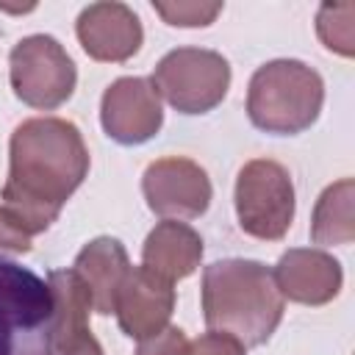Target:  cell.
<instances>
[{
  "label": "cell",
  "instance_id": "44dd1931",
  "mask_svg": "<svg viewBox=\"0 0 355 355\" xmlns=\"http://www.w3.org/2000/svg\"><path fill=\"white\" fill-rule=\"evenodd\" d=\"M53 355H103V347L97 344L92 330H83L64 341H53Z\"/></svg>",
  "mask_w": 355,
  "mask_h": 355
},
{
  "label": "cell",
  "instance_id": "4fadbf2b",
  "mask_svg": "<svg viewBox=\"0 0 355 355\" xmlns=\"http://www.w3.org/2000/svg\"><path fill=\"white\" fill-rule=\"evenodd\" d=\"M75 275L80 277V283L89 291L92 300V311L94 313H114L116 308V294L130 272L128 263V252L122 247V241L111 239V236H100L92 239L75 258Z\"/></svg>",
  "mask_w": 355,
  "mask_h": 355
},
{
  "label": "cell",
  "instance_id": "8992f818",
  "mask_svg": "<svg viewBox=\"0 0 355 355\" xmlns=\"http://www.w3.org/2000/svg\"><path fill=\"white\" fill-rule=\"evenodd\" d=\"M8 78L14 94L25 105L53 111L72 97L78 69L58 39L33 33L14 44L8 55Z\"/></svg>",
  "mask_w": 355,
  "mask_h": 355
},
{
  "label": "cell",
  "instance_id": "277c9868",
  "mask_svg": "<svg viewBox=\"0 0 355 355\" xmlns=\"http://www.w3.org/2000/svg\"><path fill=\"white\" fill-rule=\"evenodd\" d=\"M0 355H53L47 280L8 258H0Z\"/></svg>",
  "mask_w": 355,
  "mask_h": 355
},
{
  "label": "cell",
  "instance_id": "ba28073f",
  "mask_svg": "<svg viewBox=\"0 0 355 355\" xmlns=\"http://www.w3.org/2000/svg\"><path fill=\"white\" fill-rule=\"evenodd\" d=\"M141 191L153 214L166 219H194L211 202L205 169L189 158H158L144 169Z\"/></svg>",
  "mask_w": 355,
  "mask_h": 355
},
{
  "label": "cell",
  "instance_id": "2e32d148",
  "mask_svg": "<svg viewBox=\"0 0 355 355\" xmlns=\"http://www.w3.org/2000/svg\"><path fill=\"white\" fill-rule=\"evenodd\" d=\"M47 288L53 300V341H64L89 330L92 300L75 269H55L47 275Z\"/></svg>",
  "mask_w": 355,
  "mask_h": 355
},
{
  "label": "cell",
  "instance_id": "e0dca14e",
  "mask_svg": "<svg viewBox=\"0 0 355 355\" xmlns=\"http://www.w3.org/2000/svg\"><path fill=\"white\" fill-rule=\"evenodd\" d=\"M319 39L327 50H336L338 55L355 53V6L352 3H327L319 8L316 17Z\"/></svg>",
  "mask_w": 355,
  "mask_h": 355
},
{
  "label": "cell",
  "instance_id": "5bb4252c",
  "mask_svg": "<svg viewBox=\"0 0 355 355\" xmlns=\"http://www.w3.org/2000/svg\"><path fill=\"white\" fill-rule=\"evenodd\" d=\"M202 258V239L194 227L178 219L158 222L141 247V266L161 275L164 280L175 283L180 277H189Z\"/></svg>",
  "mask_w": 355,
  "mask_h": 355
},
{
  "label": "cell",
  "instance_id": "5b68a950",
  "mask_svg": "<svg viewBox=\"0 0 355 355\" xmlns=\"http://www.w3.org/2000/svg\"><path fill=\"white\" fill-rule=\"evenodd\" d=\"M150 83L175 111L208 114L227 94L230 64L216 50L178 47L158 61Z\"/></svg>",
  "mask_w": 355,
  "mask_h": 355
},
{
  "label": "cell",
  "instance_id": "3957f363",
  "mask_svg": "<svg viewBox=\"0 0 355 355\" xmlns=\"http://www.w3.org/2000/svg\"><path fill=\"white\" fill-rule=\"evenodd\" d=\"M324 83L316 69L294 58H277L258 67L250 78V122L272 136H297L308 130L322 111Z\"/></svg>",
  "mask_w": 355,
  "mask_h": 355
},
{
  "label": "cell",
  "instance_id": "52a82bcc",
  "mask_svg": "<svg viewBox=\"0 0 355 355\" xmlns=\"http://www.w3.org/2000/svg\"><path fill=\"white\" fill-rule=\"evenodd\" d=\"M236 216L247 236L277 241L294 219V183L283 164L247 161L236 178Z\"/></svg>",
  "mask_w": 355,
  "mask_h": 355
},
{
  "label": "cell",
  "instance_id": "9a60e30c",
  "mask_svg": "<svg viewBox=\"0 0 355 355\" xmlns=\"http://www.w3.org/2000/svg\"><path fill=\"white\" fill-rule=\"evenodd\" d=\"M355 183L352 178H341L338 183L327 186L316 200L313 219H311V241L322 247H341L355 239Z\"/></svg>",
  "mask_w": 355,
  "mask_h": 355
},
{
  "label": "cell",
  "instance_id": "d6986e66",
  "mask_svg": "<svg viewBox=\"0 0 355 355\" xmlns=\"http://www.w3.org/2000/svg\"><path fill=\"white\" fill-rule=\"evenodd\" d=\"M244 349L247 347H241L233 336L211 330V333H205V336H200L194 341H186L183 355H247Z\"/></svg>",
  "mask_w": 355,
  "mask_h": 355
},
{
  "label": "cell",
  "instance_id": "7a4b0ae2",
  "mask_svg": "<svg viewBox=\"0 0 355 355\" xmlns=\"http://www.w3.org/2000/svg\"><path fill=\"white\" fill-rule=\"evenodd\" d=\"M286 300L272 269L258 261L225 258L202 272V316L208 330L233 336L241 347H261L283 319Z\"/></svg>",
  "mask_w": 355,
  "mask_h": 355
},
{
  "label": "cell",
  "instance_id": "ffe728a7",
  "mask_svg": "<svg viewBox=\"0 0 355 355\" xmlns=\"http://www.w3.org/2000/svg\"><path fill=\"white\" fill-rule=\"evenodd\" d=\"M186 336L180 327H164L158 336H150L139 344L136 355H183Z\"/></svg>",
  "mask_w": 355,
  "mask_h": 355
},
{
  "label": "cell",
  "instance_id": "7c38bea8",
  "mask_svg": "<svg viewBox=\"0 0 355 355\" xmlns=\"http://www.w3.org/2000/svg\"><path fill=\"white\" fill-rule=\"evenodd\" d=\"M272 277L283 300L288 297L291 302L300 305H324L341 291L344 283L341 263L333 255L311 247H297L283 252Z\"/></svg>",
  "mask_w": 355,
  "mask_h": 355
},
{
  "label": "cell",
  "instance_id": "7402d4cb",
  "mask_svg": "<svg viewBox=\"0 0 355 355\" xmlns=\"http://www.w3.org/2000/svg\"><path fill=\"white\" fill-rule=\"evenodd\" d=\"M31 250V236H25L14 219L0 208V252H28Z\"/></svg>",
  "mask_w": 355,
  "mask_h": 355
},
{
  "label": "cell",
  "instance_id": "ac0fdd59",
  "mask_svg": "<svg viewBox=\"0 0 355 355\" xmlns=\"http://www.w3.org/2000/svg\"><path fill=\"white\" fill-rule=\"evenodd\" d=\"M153 8L178 28H202L216 19L222 3H153Z\"/></svg>",
  "mask_w": 355,
  "mask_h": 355
},
{
  "label": "cell",
  "instance_id": "30bf717a",
  "mask_svg": "<svg viewBox=\"0 0 355 355\" xmlns=\"http://www.w3.org/2000/svg\"><path fill=\"white\" fill-rule=\"evenodd\" d=\"M175 311V288L161 275L150 272L147 266H139L128 272L119 294H116V319L125 336L144 341L150 336H158L169 316Z\"/></svg>",
  "mask_w": 355,
  "mask_h": 355
},
{
  "label": "cell",
  "instance_id": "9c48e42d",
  "mask_svg": "<svg viewBox=\"0 0 355 355\" xmlns=\"http://www.w3.org/2000/svg\"><path fill=\"white\" fill-rule=\"evenodd\" d=\"M100 122L116 144L133 147L150 141L164 125V111L155 86L147 78L114 80L103 92Z\"/></svg>",
  "mask_w": 355,
  "mask_h": 355
},
{
  "label": "cell",
  "instance_id": "6da1fadb",
  "mask_svg": "<svg viewBox=\"0 0 355 355\" xmlns=\"http://www.w3.org/2000/svg\"><path fill=\"white\" fill-rule=\"evenodd\" d=\"M89 172L80 130L58 116H33L17 125L8 144L3 211L25 236L47 230Z\"/></svg>",
  "mask_w": 355,
  "mask_h": 355
},
{
  "label": "cell",
  "instance_id": "8fae6325",
  "mask_svg": "<svg viewBox=\"0 0 355 355\" xmlns=\"http://www.w3.org/2000/svg\"><path fill=\"white\" fill-rule=\"evenodd\" d=\"M78 39L80 47L94 61H128L139 53L144 31L133 8L125 3H92L78 17Z\"/></svg>",
  "mask_w": 355,
  "mask_h": 355
}]
</instances>
